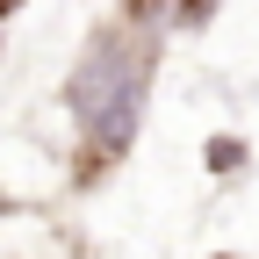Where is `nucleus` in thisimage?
I'll return each instance as SVG.
<instances>
[{"mask_svg":"<svg viewBox=\"0 0 259 259\" xmlns=\"http://www.w3.org/2000/svg\"><path fill=\"white\" fill-rule=\"evenodd\" d=\"M151 72H158V36L137 29V22L94 29L87 51L72 58V72H65V108H72V122H79V144L101 158V166L122 158L130 137H137Z\"/></svg>","mask_w":259,"mask_h":259,"instance_id":"nucleus-1","label":"nucleus"},{"mask_svg":"<svg viewBox=\"0 0 259 259\" xmlns=\"http://www.w3.org/2000/svg\"><path fill=\"white\" fill-rule=\"evenodd\" d=\"M202 166H209V173H245V137H231V130L209 137V144H202Z\"/></svg>","mask_w":259,"mask_h":259,"instance_id":"nucleus-2","label":"nucleus"},{"mask_svg":"<svg viewBox=\"0 0 259 259\" xmlns=\"http://www.w3.org/2000/svg\"><path fill=\"white\" fill-rule=\"evenodd\" d=\"M209 15H216V0H180V8H173V22H180V29H202Z\"/></svg>","mask_w":259,"mask_h":259,"instance_id":"nucleus-3","label":"nucleus"}]
</instances>
